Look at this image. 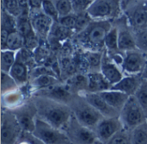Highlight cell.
I'll use <instances>...</instances> for the list:
<instances>
[{
    "mask_svg": "<svg viewBox=\"0 0 147 144\" xmlns=\"http://www.w3.org/2000/svg\"><path fill=\"white\" fill-rule=\"evenodd\" d=\"M37 116L47 124L63 130L73 116L69 105L38 96L34 100Z\"/></svg>",
    "mask_w": 147,
    "mask_h": 144,
    "instance_id": "1",
    "label": "cell"
},
{
    "mask_svg": "<svg viewBox=\"0 0 147 144\" xmlns=\"http://www.w3.org/2000/svg\"><path fill=\"white\" fill-rule=\"evenodd\" d=\"M69 105L75 118L81 124L91 130H95L98 123L104 118L82 96L74 97Z\"/></svg>",
    "mask_w": 147,
    "mask_h": 144,
    "instance_id": "2",
    "label": "cell"
},
{
    "mask_svg": "<svg viewBox=\"0 0 147 144\" xmlns=\"http://www.w3.org/2000/svg\"><path fill=\"white\" fill-rule=\"evenodd\" d=\"M119 118L123 128L132 131L136 127L146 123L147 118L135 96H130L120 111Z\"/></svg>",
    "mask_w": 147,
    "mask_h": 144,
    "instance_id": "3",
    "label": "cell"
},
{
    "mask_svg": "<svg viewBox=\"0 0 147 144\" xmlns=\"http://www.w3.org/2000/svg\"><path fill=\"white\" fill-rule=\"evenodd\" d=\"M33 136L43 144H72L63 130L37 118Z\"/></svg>",
    "mask_w": 147,
    "mask_h": 144,
    "instance_id": "4",
    "label": "cell"
},
{
    "mask_svg": "<svg viewBox=\"0 0 147 144\" xmlns=\"http://www.w3.org/2000/svg\"><path fill=\"white\" fill-rule=\"evenodd\" d=\"M63 130L72 144H96L99 142L95 130L81 124L74 116Z\"/></svg>",
    "mask_w": 147,
    "mask_h": 144,
    "instance_id": "5",
    "label": "cell"
},
{
    "mask_svg": "<svg viewBox=\"0 0 147 144\" xmlns=\"http://www.w3.org/2000/svg\"><path fill=\"white\" fill-rule=\"evenodd\" d=\"M12 113L22 130L28 133L34 132L36 119L38 118L37 110L34 103L22 105L12 110Z\"/></svg>",
    "mask_w": 147,
    "mask_h": 144,
    "instance_id": "6",
    "label": "cell"
},
{
    "mask_svg": "<svg viewBox=\"0 0 147 144\" xmlns=\"http://www.w3.org/2000/svg\"><path fill=\"white\" fill-rule=\"evenodd\" d=\"M123 126L119 117L116 118H103L95 128V132L98 140L106 144Z\"/></svg>",
    "mask_w": 147,
    "mask_h": 144,
    "instance_id": "7",
    "label": "cell"
},
{
    "mask_svg": "<svg viewBox=\"0 0 147 144\" xmlns=\"http://www.w3.org/2000/svg\"><path fill=\"white\" fill-rule=\"evenodd\" d=\"M82 97H84L86 101L90 104L96 111H98L104 118H116L119 117L120 111L111 107L102 97L99 93L84 92L80 93Z\"/></svg>",
    "mask_w": 147,
    "mask_h": 144,
    "instance_id": "8",
    "label": "cell"
},
{
    "mask_svg": "<svg viewBox=\"0 0 147 144\" xmlns=\"http://www.w3.org/2000/svg\"><path fill=\"white\" fill-rule=\"evenodd\" d=\"M21 127L17 123L13 113L7 114L6 117L3 116L2 119V143L3 144H13L16 139Z\"/></svg>",
    "mask_w": 147,
    "mask_h": 144,
    "instance_id": "9",
    "label": "cell"
},
{
    "mask_svg": "<svg viewBox=\"0 0 147 144\" xmlns=\"http://www.w3.org/2000/svg\"><path fill=\"white\" fill-rule=\"evenodd\" d=\"M39 96L45 97V98H47L55 101H59L61 103H65L67 105H69L70 102L74 98V96H72L71 94V89L66 85L61 86L59 84L53 86L47 89L39 91Z\"/></svg>",
    "mask_w": 147,
    "mask_h": 144,
    "instance_id": "10",
    "label": "cell"
},
{
    "mask_svg": "<svg viewBox=\"0 0 147 144\" xmlns=\"http://www.w3.org/2000/svg\"><path fill=\"white\" fill-rule=\"evenodd\" d=\"M146 60L137 52L130 51L122 60V69L129 75H140L143 72Z\"/></svg>",
    "mask_w": 147,
    "mask_h": 144,
    "instance_id": "11",
    "label": "cell"
},
{
    "mask_svg": "<svg viewBox=\"0 0 147 144\" xmlns=\"http://www.w3.org/2000/svg\"><path fill=\"white\" fill-rule=\"evenodd\" d=\"M100 72L112 86L117 84L124 77L118 66L104 56H102Z\"/></svg>",
    "mask_w": 147,
    "mask_h": 144,
    "instance_id": "12",
    "label": "cell"
},
{
    "mask_svg": "<svg viewBox=\"0 0 147 144\" xmlns=\"http://www.w3.org/2000/svg\"><path fill=\"white\" fill-rule=\"evenodd\" d=\"M88 77V90L89 92L99 93L112 88V86L101 73V72H89Z\"/></svg>",
    "mask_w": 147,
    "mask_h": 144,
    "instance_id": "13",
    "label": "cell"
},
{
    "mask_svg": "<svg viewBox=\"0 0 147 144\" xmlns=\"http://www.w3.org/2000/svg\"><path fill=\"white\" fill-rule=\"evenodd\" d=\"M141 81L138 75L124 76L117 84L112 86L111 89L120 91L128 96H134L139 89Z\"/></svg>",
    "mask_w": 147,
    "mask_h": 144,
    "instance_id": "14",
    "label": "cell"
},
{
    "mask_svg": "<svg viewBox=\"0 0 147 144\" xmlns=\"http://www.w3.org/2000/svg\"><path fill=\"white\" fill-rule=\"evenodd\" d=\"M99 94L111 107L117 110L118 111H121V110L123 108V106L125 105V104L130 97L120 91L114 89H109L99 92Z\"/></svg>",
    "mask_w": 147,
    "mask_h": 144,
    "instance_id": "15",
    "label": "cell"
},
{
    "mask_svg": "<svg viewBox=\"0 0 147 144\" xmlns=\"http://www.w3.org/2000/svg\"><path fill=\"white\" fill-rule=\"evenodd\" d=\"M113 8L109 0H99L89 7L88 13L93 17H105L112 14Z\"/></svg>",
    "mask_w": 147,
    "mask_h": 144,
    "instance_id": "16",
    "label": "cell"
},
{
    "mask_svg": "<svg viewBox=\"0 0 147 144\" xmlns=\"http://www.w3.org/2000/svg\"><path fill=\"white\" fill-rule=\"evenodd\" d=\"M9 73L16 81L18 86H22L25 85L28 81V70L27 65L21 61L16 60Z\"/></svg>",
    "mask_w": 147,
    "mask_h": 144,
    "instance_id": "17",
    "label": "cell"
},
{
    "mask_svg": "<svg viewBox=\"0 0 147 144\" xmlns=\"http://www.w3.org/2000/svg\"><path fill=\"white\" fill-rule=\"evenodd\" d=\"M66 86L71 91H77L79 93L87 92L88 90V77L87 74L77 73L67 79Z\"/></svg>",
    "mask_w": 147,
    "mask_h": 144,
    "instance_id": "18",
    "label": "cell"
},
{
    "mask_svg": "<svg viewBox=\"0 0 147 144\" xmlns=\"http://www.w3.org/2000/svg\"><path fill=\"white\" fill-rule=\"evenodd\" d=\"M52 18H50L46 14H40L34 17L32 22V26L34 30L40 35H47L52 27Z\"/></svg>",
    "mask_w": 147,
    "mask_h": 144,
    "instance_id": "19",
    "label": "cell"
},
{
    "mask_svg": "<svg viewBox=\"0 0 147 144\" xmlns=\"http://www.w3.org/2000/svg\"><path fill=\"white\" fill-rule=\"evenodd\" d=\"M108 32L105 27L102 25H96L92 27L87 35L88 42L94 47H100L104 41Z\"/></svg>",
    "mask_w": 147,
    "mask_h": 144,
    "instance_id": "20",
    "label": "cell"
},
{
    "mask_svg": "<svg viewBox=\"0 0 147 144\" xmlns=\"http://www.w3.org/2000/svg\"><path fill=\"white\" fill-rule=\"evenodd\" d=\"M59 84V79L53 75L50 74H45V75H40L35 78H34L32 81V86L39 91L47 89L53 86H55Z\"/></svg>",
    "mask_w": 147,
    "mask_h": 144,
    "instance_id": "21",
    "label": "cell"
},
{
    "mask_svg": "<svg viewBox=\"0 0 147 144\" xmlns=\"http://www.w3.org/2000/svg\"><path fill=\"white\" fill-rule=\"evenodd\" d=\"M3 98V105L5 106L8 109H10L11 111L22 105V100H23V96L19 91H14L10 92L9 93L2 95Z\"/></svg>",
    "mask_w": 147,
    "mask_h": 144,
    "instance_id": "22",
    "label": "cell"
},
{
    "mask_svg": "<svg viewBox=\"0 0 147 144\" xmlns=\"http://www.w3.org/2000/svg\"><path fill=\"white\" fill-rule=\"evenodd\" d=\"M16 61V54L15 51L2 50L1 53V72L9 73L10 69Z\"/></svg>",
    "mask_w": 147,
    "mask_h": 144,
    "instance_id": "23",
    "label": "cell"
},
{
    "mask_svg": "<svg viewBox=\"0 0 147 144\" xmlns=\"http://www.w3.org/2000/svg\"><path fill=\"white\" fill-rule=\"evenodd\" d=\"M132 144H147V121L131 131Z\"/></svg>",
    "mask_w": 147,
    "mask_h": 144,
    "instance_id": "24",
    "label": "cell"
},
{
    "mask_svg": "<svg viewBox=\"0 0 147 144\" xmlns=\"http://www.w3.org/2000/svg\"><path fill=\"white\" fill-rule=\"evenodd\" d=\"M19 86L8 73L1 72V92L2 95L16 91Z\"/></svg>",
    "mask_w": 147,
    "mask_h": 144,
    "instance_id": "25",
    "label": "cell"
},
{
    "mask_svg": "<svg viewBox=\"0 0 147 144\" xmlns=\"http://www.w3.org/2000/svg\"><path fill=\"white\" fill-rule=\"evenodd\" d=\"M22 46H24L23 36L16 30L10 32L7 41V49L16 52V50L22 48Z\"/></svg>",
    "mask_w": 147,
    "mask_h": 144,
    "instance_id": "26",
    "label": "cell"
},
{
    "mask_svg": "<svg viewBox=\"0 0 147 144\" xmlns=\"http://www.w3.org/2000/svg\"><path fill=\"white\" fill-rule=\"evenodd\" d=\"M135 48V41L127 31H122L118 35V48L121 50H130Z\"/></svg>",
    "mask_w": 147,
    "mask_h": 144,
    "instance_id": "27",
    "label": "cell"
},
{
    "mask_svg": "<svg viewBox=\"0 0 147 144\" xmlns=\"http://www.w3.org/2000/svg\"><path fill=\"white\" fill-rule=\"evenodd\" d=\"M106 144H132L131 131L121 129Z\"/></svg>",
    "mask_w": 147,
    "mask_h": 144,
    "instance_id": "28",
    "label": "cell"
},
{
    "mask_svg": "<svg viewBox=\"0 0 147 144\" xmlns=\"http://www.w3.org/2000/svg\"><path fill=\"white\" fill-rule=\"evenodd\" d=\"M16 29L23 37L34 32L33 26L28 21V18L27 17V16L22 15L18 18L16 22Z\"/></svg>",
    "mask_w": 147,
    "mask_h": 144,
    "instance_id": "29",
    "label": "cell"
},
{
    "mask_svg": "<svg viewBox=\"0 0 147 144\" xmlns=\"http://www.w3.org/2000/svg\"><path fill=\"white\" fill-rule=\"evenodd\" d=\"M60 68H61V74L64 73L66 76H68V78L74 75L78 72L76 61L69 57H65L62 60Z\"/></svg>",
    "mask_w": 147,
    "mask_h": 144,
    "instance_id": "30",
    "label": "cell"
},
{
    "mask_svg": "<svg viewBox=\"0 0 147 144\" xmlns=\"http://www.w3.org/2000/svg\"><path fill=\"white\" fill-rule=\"evenodd\" d=\"M134 96L141 105L147 118V80H144L141 82Z\"/></svg>",
    "mask_w": 147,
    "mask_h": 144,
    "instance_id": "31",
    "label": "cell"
},
{
    "mask_svg": "<svg viewBox=\"0 0 147 144\" xmlns=\"http://www.w3.org/2000/svg\"><path fill=\"white\" fill-rule=\"evenodd\" d=\"M85 59L88 62L90 72H97L96 71V67L99 68L100 72V67L102 64V55L98 53V52H91L85 55Z\"/></svg>",
    "mask_w": 147,
    "mask_h": 144,
    "instance_id": "32",
    "label": "cell"
},
{
    "mask_svg": "<svg viewBox=\"0 0 147 144\" xmlns=\"http://www.w3.org/2000/svg\"><path fill=\"white\" fill-rule=\"evenodd\" d=\"M42 9L44 10V14L48 16L50 18H52L53 20H55V21L59 20V11L57 10L56 5H54L52 1L44 0L43 3H42Z\"/></svg>",
    "mask_w": 147,
    "mask_h": 144,
    "instance_id": "33",
    "label": "cell"
},
{
    "mask_svg": "<svg viewBox=\"0 0 147 144\" xmlns=\"http://www.w3.org/2000/svg\"><path fill=\"white\" fill-rule=\"evenodd\" d=\"M118 33L116 29H111L108 32L106 38H105V45L110 50H116L118 48Z\"/></svg>",
    "mask_w": 147,
    "mask_h": 144,
    "instance_id": "34",
    "label": "cell"
},
{
    "mask_svg": "<svg viewBox=\"0 0 147 144\" xmlns=\"http://www.w3.org/2000/svg\"><path fill=\"white\" fill-rule=\"evenodd\" d=\"M56 7L61 16H68L72 9V2L71 0H59L56 3Z\"/></svg>",
    "mask_w": 147,
    "mask_h": 144,
    "instance_id": "35",
    "label": "cell"
},
{
    "mask_svg": "<svg viewBox=\"0 0 147 144\" xmlns=\"http://www.w3.org/2000/svg\"><path fill=\"white\" fill-rule=\"evenodd\" d=\"M3 3L6 11H8L11 16H16L21 13L17 0H3Z\"/></svg>",
    "mask_w": 147,
    "mask_h": 144,
    "instance_id": "36",
    "label": "cell"
},
{
    "mask_svg": "<svg viewBox=\"0 0 147 144\" xmlns=\"http://www.w3.org/2000/svg\"><path fill=\"white\" fill-rule=\"evenodd\" d=\"M134 22L136 26L139 27H143L145 25H147V18L146 13V9H140L138 10L134 16Z\"/></svg>",
    "mask_w": 147,
    "mask_h": 144,
    "instance_id": "37",
    "label": "cell"
},
{
    "mask_svg": "<svg viewBox=\"0 0 147 144\" xmlns=\"http://www.w3.org/2000/svg\"><path fill=\"white\" fill-rule=\"evenodd\" d=\"M76 21H77V17L68 15V16H61L59 22H60V25L63 26L64 28L67 29H75L76 27Z\"/></svg>",
    "mask_w": 147,
    "mask_h": 144,
    "instance_id": "38",
    "label": "cell"
},
{
    "mask_svg": "<svg viewBox=\"0 0 147 144\" xmlns=\"http://www.w3.org/2000/svg\"><path fill=\"white\" fill-rule=\"evenodd\" d=\"M23 39H24V46L27 49L31 50V49H34L35 48H37L38 40H37V37H36L34 32L23 37Z\"/></svg>",
    "mask_w": 147,
    "mask_h": 144,
    "instance_id": "39",
    "label": "cell"
},
{
    "mask_svg": "<svg viewBox=\"0 0 147 144\" xmlns=\"http://www.w3.org/2000/svg\"><path fill=\"white\" fill-rule=\"evenodd\" d=\"M90 23V18L88 17L87 15H79L77 16V21H76V27L75 29L77 30H82L88 27Z\"/></svg>",
    "mask_w": 147,
    "mask_h": 144,
    "instance_id": "40",
    "label": "cell"
},
{
    "mask_svg": "<svg viewBox=\"0 0 147 144\" xmlns=\"http://www.w3.org/2000/svg\"><path fill=\"white\" fill-rule=\"evenodd\" d=\"M90 3V0H72V5L78 10H84Z\"/></svg>",
    "mask_w": 147,
    "mask_h": 144,
    "instance_id": "41",
    "label": "cell"
},
{
    "mask_svg": "<svg viewBox=\"0 0 147 144\" xmlns=\"http://www.w3.org/2000/svg\"><path fill=\"white\" fill-rule=\"evenodd\" d=\"M9 31H8L6 29L2 28V31H1V47H2V50H6L7 49V41H8V37L9 35Z\"/></svg>",
    "mask_w": 147,
    "mask_h": 144,
    "instance_id": "42",
    "label": "cell"
},
{
    "mask_svg": "<svg viewBox=\"0 0 147 144\" xmlns=\"http://www.w3.org/2000/svg\"><path fill=\"white\" fill-rule=\"evenodd\" d=\"M17 2H18L20 11L22 13V16H27L28 0H17Z\"/></svg>",
    "mask_w": 147,
    "mask_h": 144,
    "instance_id": "43",
    "label": "cell"
},
{
    "mask_svg": "<svg viewBox=\"0 0 147 144\" xmlns=\"http://www.w3.org/2000/svg\"><path fill=\"white\" fill-rule=\"evenodd\" d=\"M44 0H28V5L30 6V8L32 9H40V7H42V3H43Z\"/></svg>",
    "mask_w": 147,
    "mask_h": 144,
    "instance_id": "44",
    "label": "cell"
},
{
    "mask_svg": "<svg viewBox=\"0 0 147 144\" xmlns=\"http://www.w3.org/2000/svg\"><path fill=\"white\" fill-rule=\"evenodd\" d=\"M139 41L142 48L147 49V32H144L140 35Z\"/></svg>",
    "mask_w": 147,
    "mask_h": 144,
    "instance_id": "45",
    "label": "cell"
},
{
    "mask_svg": "<svg viewBox=\"0 0 147 144\" xmlns=\"http://www.w3.org/2000/svg\"><path fill=\"white\" fill-rule=\"evenodd\" d=\"M141 78L144 79V80H147V61H146V64H145V67L143 69V72L141 73Z\"/></svg>",
    "mask_w": 147,
    "mask_h": 144,
    "instance_id": "46",
    "label": "cell"
},
{
    "mask_svg": "<svg viewBox=\"0 0 147 144\" xmlns=\"http://www.w3.org/2000/svg\"><path fill=\"white\" fill-rule=\"evenodd\" d=\"M96 144H104V143H101V142L99 141V142H97V143H96Z\"/></svg>",
    "mask_w": 147,
    "mask_h": 144,
    "instance_id": "47",
    "label": "cell"
},
{
    "mask_svg": "<svg viewBox=\"0 0 147 144\" xmlns=\"http://www.w3.org/2000/svg\"><path fill=\"white\" fill-rule=\"evenodd\" d=\"M146 18H147V9H146Z\"/></svg>",
    "mask_w": 147,
    "mask_h": 144,
    "instance_id": "48",
    "label": "cell"
},
{
    "mask_svg": "<svg viewBox=\"0 0 147 144\" xmlns=\"http://www.w3.org/2000/svg\"><path fill=\"white\" fill-rule=\"evenodd\" d=\"M22 144H28V143H22Z\"/></svg>",
    "mask_w": 147,
    "mask_h": 144,
    "instance_id": "49",
    "label": "cell"
}]
</instances>
